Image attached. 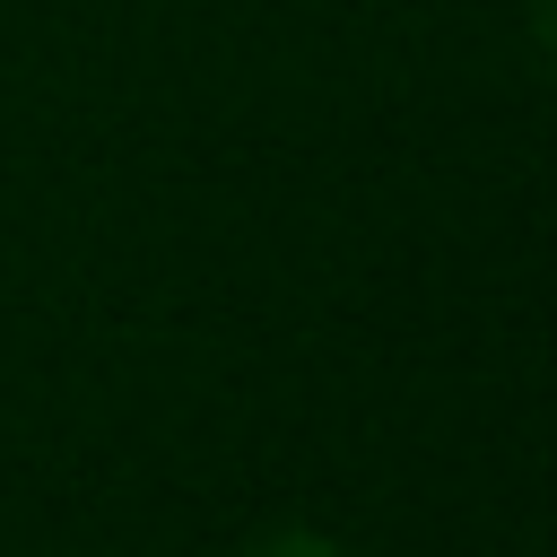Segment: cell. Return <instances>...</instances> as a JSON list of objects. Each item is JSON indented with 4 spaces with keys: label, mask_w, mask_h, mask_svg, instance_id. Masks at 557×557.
I'll list each match as a JSON object with an SVG mask.
<instances>
[{
    "label": "cell",
    "mask_w": 557,
    "mask_h": 557,
    "mask_svg": "<svg viewBox=\"0 0 557 557\" xmlns=\"http://www.w3.org/2000/svg\"><path fill=\"white\" fill-rule=\"evenodd\" d=\"M252 557H339L331 540H305V531H287V540H270V548H252Z\"/></svg>",
    "instance_id": "cell-1"
}]
</instances>
